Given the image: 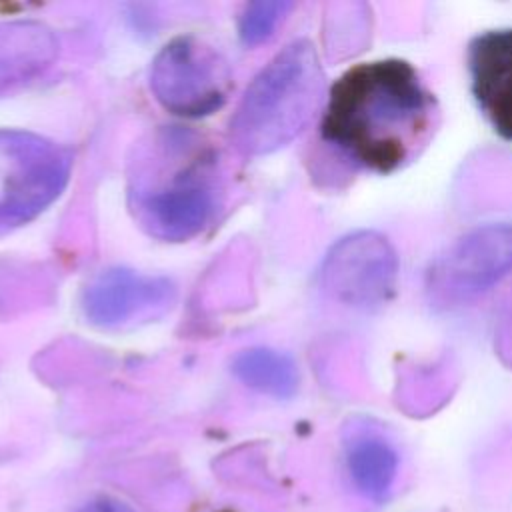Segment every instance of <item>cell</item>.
<instances>
[{"mask_svg":"<svg viewBox=\"0 0 512 512\" xmlns=\"http://www.w3.org/2000/svg\"><path fill=\"white\" fill-rule=\"evenodd\" d=\"M56 54L52 32L32 22H0V92L38 72Z\"/></svg>","mask_w":512,"mask_h":512,"instance_id":"obj_10","label":"cell"},{"mask_svg":"<svg viewBox=\"0 0 512 512\" xmlns=\"http://www.w3.org/2000/svg\"><path fill=\"white\" fill-rule=\"evenodd\" d=\"M468 72L478 108L502 138L512 140V28L474 36Z\"/></svg>","mask_w":512,"mask_h":512,"instance_id":"obj_9","label":"cell"},{"mask_svg":"<svg viewBox=\"0 0 512 512\" xmlns=\"http://www.w3.org/2000/svg\"><path fill=\"white\" fill-rule=\"evenodd\" d=\"M78 512H134V510L124 502H118L112 498H96L86 502Z\"/></svg>","mask_w":512,"mask_h":512,"instance_id":"obj_14","label":"cell"},{"mask_svg":"<svg viewBox=\"0 0 512 512\" xmlns=\"http://www.w3.org/2000/svg\"><path fill=\"white\" fill-rule=\"evenodd\" d=\"M324 74L310 42L286 46L250 84L234 118L232 136L250 154L290 142L322 102Z\"/></svg>","mask_w":512,"mask_h":512,"instance_id":"obj_2","label":"cell"},{"mask_svg":"<svg viewBox=\"0 0 512 512\" xmlns=\"http://www.w3.org/2000/svg\"><path fill=\"white\" fill-rule=\"evenodd\" d=\"M174 298L166 278L136 274L126 268L102 272L84 292V314L96 326H122L138 318L154 316Z\"/></svg>","mask_w":512,"mask_h":512,"instance_id":"obj_8","label":"cell"},{"mask_svg":"<svg viewBox=\"0 0 512 512\" xmlns=\"http://www.w3.org/2000/svg\"><path fill=\"white\" fill-rule=\"evenodd\" d=\"M292 8L290 2H252L240 16V38L246 44H258L272 36L278 22Z\"/></svg>","mask_w":512,"mask_h":512,"instance_id":"obj_13","label":"cell"},{"mask_svg":"<svg viewBox=\"0 0 512 512\" xmlns=\"http://www.w3.org/2000/svg\"><path fill=\"white\" fill-rule=\"evenodd\" d=\"M68 174L64 148L30 132L0 130V218L36 216L62 192Z\"/></svg>","mask_w":512,"mask_h":512,"instance_id":"obj_4","label":"cell"},{"mask_svg":"<svg viewBox=\"0 0 512 512\" xmlns=\"http://www.w3.org/2000/svg\"><path fill=\"white\" fill-rule=\"evenodd\" d=\"M346 466L354 486L372 500H382L398 474V452L380 434H354L346 446Z\"/></svg>","mask_w":512,"mask_h":512,"instance_id":"obj_11","label":"cell"},{"mask_svg":"<svg viewBox=\"0 0 512 512\" xmlns=\"http://www.w3.org/2000/svg\"><path fill=\"white\" fill-rule=\"evenodd\" d=\"M150 86L166 110L198 118L222 106L230 70L210 46L194 38H176L156 56Z\"/></svg>","mask_w":512,"mask_h":512,"instance_id":"obj_5","label":"cell"},{"mask_svg":"<svg viewBox=\"0 0 512 512\" xmlns=\"http://www.w3.org/2000/svg\"><path fill=\"white\" fill-rule=\"evenodd\" d=\"M398 260L386 238L360 232L334 246L326 260V288L344 304L370 310L382 306L396 282Z\"/></svg>","mask_w":512,"mask_h":512,"instance_id":"obj_7","label":"cell"},{"mask_svg":"<svg viewBox=\"0 0 512 512\" xmlns=\"http://www.w3.org/2000/svg\"><path fill=\"white\" fill-rule=\"evenodd\" d=\"M440 124L436 96L406 60L386 58L346 70L330 88L322 140L376 174L410 164Z\"/></svg>","mask_w":512,"mask_h":512,"instance_id":"obj_1","label":"cell"},{"mask_svg":"<svg viewBox=\"0 0 512 512\" xmlns=\"http://www.w3.org/2000/svg\"><path fill=\"white\" fill-rule=\"evenodd\" d=\"M136 198L142 224L164 240L194 236L214 210V186L202 160L178 166L158 186L140 188Z\"/></svg>","mask_w":512,"mask_h":512,"instance_id":"obj_6","label":"cell"},{"mask_svg":"<svg viewBox=\"0 0 512 512\" xmlns=\"http://www.w3.org/2000/svg\"><path fill=\"white\" fill-rule=\"evenodd\" d=\"M512 274V226L488 224L460 236L426 272V294L436 306L478 298Z\"/></svg>","mask_w":512,"mask_h":512,"instance_id":"obj_3","label":"cell"},{"mask_svg":"<svg viewBox=\"0 0 512 512\" xmlns=\"http://www.w3.org/2000/svg\"><path fill=\"white\" fill-rule=\"evenodd\" d=\"M232 372L246 386L274 398H288L298 386V370L294 360L268 348L240 352L232 362Z\"/></svg>","mask_w":512,"mask_h":512,"instance_id":"obj_12","label":"cell"}]
</instances>
